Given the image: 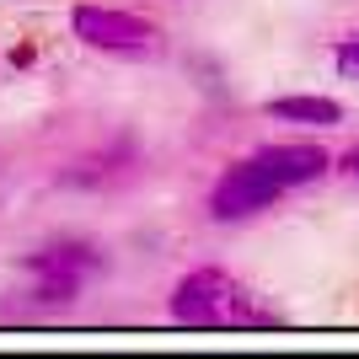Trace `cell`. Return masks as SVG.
<instances>
[{"mask_svg": "<svg viewBox=\"0 0 359 359\" xmlns=\"http://www.w3.org/2000/svg\"><path fill=\"white\" fill-rule=\"evenodd\" d=\"M269 118H285V123H306V129H332L344 118V107L332 97H273L269 102Z\"/></svg>", "mask_w": 359, "mask_h": 359, "instance_id": "6", "label": "cell"}, {"mask_svg": "<svg viewBox=\"0 0 359 359\" xmlns=\"http://www.w3.org/2000/svg\"><path fill=\"white\" fill-rule=\"evenodd\" d=\"M70 27L86 48H102V54H150V48H161V32L145 16L113 11V6H75Z\"/></svg>", "mask_w": 359, "mask_h": 359, "instance_id": "2", "label": "cell"}, {"mask_svg": "<svg viewBox=\"0 0 359 359\" xmlns=\"http://www.w3.org/2000/svg\"><path fill=\"white\" fill-rule=\"evenodd\" d=\"M279 194H285V188H279L257 161H236V166H225L220 182H215L210 215L225 220V225H231V220H252V215H263Z\"/></svg>", "mask_w": 359, "mask_h": 359, "instance_id": "4", "label": "cell"}, {"mask_svg": "<svg viewBox=\"0 0 359 359\" xmlns=\"http://www.w3.org/2000/svg\"><path fill=\"white\" fill-rule=\"evenodd\" d=\"M252 161L263 166V172H269V177L279 182L285 194H290V188H306V182H316V177L332 166L322 145H263Z\"/></svg>", "mask_w": 359, "mask_h": 359, "instance_id": "5", "label": "cell"}, {"mask_svg": "<svg viewBox=\"0 0 359 359\" xmlns=\"http://www.w3.org/2000/svg\"><path fill=\"white\" fill-rule=\"evenodd\" d=\"M172 316L182 327H273L279 322L220 269L182 273L177 290H172Z\"/></svg>", "mask_w": 359, "mask_h": 359, "instance_id": "1", "label": "cell"}, {"mask_svg": "<svg viewBox=\"0 0 359 359\" xmlns=\"http://www.w3.org/2000/svg\"><path fill=\"white\" fill-rule=\"evenodd\" d=\"M332 60H338V75H348V81H359V32H348L344 43L332 48Z\"/></svg>", "mask_w": 359, "mask_h": 359, "instance_id": "7", "label": "cell"}, {"mask_svg": "<svg viewBox=\"0 0 359 359\" xmlns=\"http://www.w3.org/2000/svg\"><path fill=\"white\" fill-rule=\"evenodd\" d=\"M97 263H102V257L91 252L86 241H54L43 252H32L38 300H43V306H70V300L81 295V285L97 273Z\"/></svg>", "mask_w": 359, "mask_h": 359, "instance_id": "3", "label": "cell"}, {"mask_svg": "<svg viewBox=\"0 0 359 359\" xmlns=\"http://www.w3.org/2000/svg\"><path fill=\"white\" fill-rule=\"evenodd\" d=\"M344 172H348V177L359 182V145H354V150H348V156H344Z\"/></svg>", "mask_w": 359, "mask_h": 359, "instance_id": "8", "label": "cell"}]
</instances>
